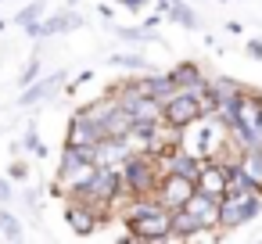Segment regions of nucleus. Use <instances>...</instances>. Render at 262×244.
<instances>
[{"instance_id": "aec40b11", "label": "nucleus", "mask_w": 262, "mask_h": 244, "mask_svg": "<svg viewBox=\"0 0 262 244\" xmlns=\"http://www.w3.org/2000/svg\"><path fill=\"white\" fill-rule=\"evenodd\" d=\"M112 65H122V69H133V72H155V65L144 58V54H115Z\"/></svg>"}, {"instance_id": "bb28decb", "label": "nucleus", "mask_w": 262, "mask_h": 244, "mask_svg": "<svg viewBox=\"0 0 262 244\" xmlns=\"http://www.w3.org/2000/svg\"><path fill=\"white\" fill-rule=\"evenodd\" d=\"M119 4H122V8H129V11H137V8H144V4H147V0H119Z\"/></svg>"}, {"instance_id": "7ed1b4c3", "label": "nucleus", "mask_w": 262, "mask_h": 244, "mask_svg": "<svg viewBox=\"0 0 262 244\" xmlns=\"http://www.w3.org/2000/svg\"><path fill=\"white\" fill-rule=\"evenodd\" d=\"M194 190H198V180H190V176H183V172H162L155 197H158L165 208L176 212V208H183V205L194 197Z\"/></svg>"}, {"instance_id": "cd10ccee", "label": "nucleus", "mask_w": 262, "mask_h": 244, "mask_svg": "<svg viewBox=\"0 0 262 244\" xmlns=\"http://www.w3.org/2000/svg\"><path fill=\"white\" fill-rule=\"evenodd\" d=\"M215 4H226V0H215Z\"/></svg>"}, {"instance_id": "4be33fe9", "label": "nucleus", "mask_w": 262, "mask_h": 244, "mask_svg": "<svg viewBox=\"0 0 262 244\" xmlns=\"http://www.w3.org/2000/svg\"><path fill=\"white\" fill-rule=\"evenodd\" d=\"M8 176H11V180H26V176H29V165L15 158V162H11V169H8Z\"/></svg>"}, {"instance_id": "9d476101", "label": "nucleus", "mask_w": 262, "mask_h": 244, "mask_svg": "<svg viewBox=\"0 0 262 244\" xmlns=\"http://www.w3.org/2000/svg\"><path fill=\"white\" fill-rule=\"evenodd\" d=\"M158 15H165V18H169V22H176L180 29H190V33H198V29H201L198 11H194V8H187L183 0H158Z\"/></svg>"}, {"instance_id": "423d86ee", "label": "nucleus", "mask_w": 262, "mask_h": 244, "mask_svg": "<svg viewBox=\"0 0 262 244\" xmlns=\"http://www.w3.org/2000/svg\"><path fill=\"white\" fill-rule=\"evenodd\" d=\"M108 137V129L97 122V119H90L86 112H76L72 115V122H69V137H65V144H79V147H97L101 140Z\"/></svg>"}, {"instance_id": "0eeeda50", "label": "nucleus", "mask_w": 262, "mask_h": 244, "mask_svg": "<svg viewBox=\"0 0 262 244\" xmlns=\"http://www.w3.org/2000/svg\"><path fill=\"white\" fill-rule=\"evenodd\" d=\"M226 183H230V162L205 158V165H201V172H198V190L223 201V197H226Z\"/></svg>"}, {"instance_id": "1a4fd4ad", "label": "nucleus", "mask_w": 262, "mask_h": 244, "mask_svg": "<svg viewBox=\"0 0 262 244\" xmlns=\"http://www.w3.org/2000/svg\"><path fill=\"white\" fill-rule=\"evenodd\" d=\"M65 79H69V72L65 69H58V72H51V76H43V79H36L33 86H26V94H22V101H18V108H36V104H43V101H51L61 86H65Z\"/></svg>"}, {"instance_id": "4468645a", "label": "nucleus", "mask_w": 262, "mask_h": 244, "mask_svg": "<svg viewBox=\"0 0 262 244\" xmlns=\"http://www.w3.org/2000/svg\"><path fill=\"white\" fill-rule=\"evenodd\" d=\"M208 86L215 90V97H219V112L223 108H230V104H237V97L248 90V86H241L237 79H230V76H212L208 79Z\"/></svg>"}, {"instance_id": "ddd939ff", "label": "nucleus", "mask_w": 262, "mask_h": 244, "mask_svg": "<svg viewBox=\"0 0 262 244\" xmlns=\"http://www.w3.org/2000/svg\"><path fill=\"white\" fill-rule=\"evenodd\" d=\"M144 90H147V97H158V101L165 104L180 86H176V79H172L169 72H144Z\"/></svg>"}, {"instance_id": "6ab92c4d", "label": "nucleus", "mask_w": 262, "mask_h": 244, "mask_svg": "<svg viewBox=\"0 0 262 244\" xmlns=\"http://www.w3.org/2000/svg\"><path fill=\"white\" fill-rule=\"evenodd\" d=\"M43 11H47L43 0H33V4H26V8L18 11V18H15V22H18L22 29H29V26H36V22L43 18Z\"/></svg>"}, {"instance_id": "f8f14e48", "label": "nucleus", "mask_w": 262, "mask_h": 244, "mask_svg": "<svg viewBox=\"0 0 262 244\" xmlns=\"http://www.w3.org/2000/svg\"><path fill=\"white\" fill-rule=\"evenodd\" d=\"M201 230H205V226L198 223V215H194L190 208H176V212H172V237H169V240H194Z\"/></svg>"}, {"instance_id": "6e6552de", "label": "nucleus", "mask_w": 262, "mask_h": 244, "mask_svg": "<svg viewBox=\"0 0 262 244\" xmlns=\"http://www.w3.org/2000/svg\"><path fill=\"white\" fill-rule=\"evenodd\" d=\"M79 26H83V15H79V11H72V8H65V11H58V15H51V18L36 22V26H29L26 33H29V36H36V40H47V36L72 33V29H79Z\"/></svg>"}, {"instance_id": "dca6fc26", "label": "nucleus", "mask_w": 262, "mask_h": 244, "mask_svg": "<svg viewBox=\"0 0 262 244\" xmlns=\"http://www.w3.org/2000/svg\"><path fill=\"white\" fill-rule=\"evenodd\" d=\"M104 129H108V137H115V140H126V137H129V129H133V115H129V112L119 104V108L108 115Z\"/></svg>"}, {"instance_id": "9b49d317", "label": "nucleus", "mask_w": 262, "mask_h": 244, "mask_svg": "<svg viewBox=\"0 0 262 244\" xmlns=\"http://www.w3.org/2000/svg\"><path fill=\"white\" fill-rule=\"evenodd\" d=\"M169 76L176 79V86H180V90H201V86L208 83L198 61H180L176 69H169Z\"/></svg>"}, {"instance_id": "39448f33", "label": "nucleus", "mask_w": 262, "mask_h": 244, "mask_svg": "<svg viewBox=\"0 0 262 244\" xmlns=\"http://www.w3.org/2000/svg\"><path fill=\"white\" fill-rule=\"evenodd\" d=\"M65 223H69V230H72V233L90 237V233H97V226L104 223V212H101V208H94L90 201L69 197V205H65Z\"/></svg>"}, {"instance_id": "f03ea898", "label": "nucleus", "mask_w": 262, "mask_h": 244, "mask_svg": "<svg viewBox=\"0 0 262 244\" xmlns=\"http://www.w3.org/2000/svg\"><path fill=\"white\" fill-rule=\"evenodd\" d=\"M262 212V190H248V194H230L223 197V212H219V226L230 233L244 223H255Z\"/></svg>"}, {"instance_id": "20e7f679", "label": "nucleus", "mask_w": 262, "mask_h": 244, "mask_svg": "<svg viewBox=\"0 0 262 244\" xmlns=\"http://www.w3.org/2000/svg\"><path fill=\"white\" fill-rule=\"evenodd\" d=\"M205 115V108H201V97L194 94V90H176L169 101H165V119L172 122V126H180V129H187L190 122H198Z\"/></svg>"}, {"instance_id": "c756f323", "label": "nucleus", "mask_w": 262, "mask_h": 244, "mask_svg": "<svg viewBox=\"0 0 262 244\" xmlns=\"http://www.w3.org/2000/svg\"><path fill=\"white\" fill-rule=\"evenodd\" d=\"M69 4H72V0H69Z\"/></svg>"}, {"instance_id": "5701e85b", "label": "nucleus", "mask_w": 262, "mask_h": 244, "mask_svg": "<svg viewBox=\"0 0 262 244\" xmlns=\"http://www.w3.org/2000/svg\"><path fill=\"white\" fill-rule=\"evenodd\" d=\"M244 51H248V58H251V61H262V40H258V36H251Z\"/></svg>"}, {"instance_id": "f257e3e1", "label": "nucleus", "mask_w": 262, "mask_h": 244, "mask_svg": "<svg viewBox=\"0 0 262 244\" xmlns=\"http://www.w3.org/2000/svg\"><path fill=\"white\" fill-rule=\"evenodd\" d=\"M119 180H122V194L151 197L158 190V180H162V162L151 151H129L119 165Z\"/></svg>"}, {"instance_id": "393cba45", "label": "nucleus", "mask_w": 262, "mask_h": 244, "mask_svg": "<svg viewBox=\"0 0 262 244\" xmlns=\"http://www.w3.org/2000/svg\"><path fill=\"white\" fill-rule=\"evenodd\" d=\"M11 197H15V194H11V176H8V180L0 176V205H8Z\"/></svg>"}, {"instance_id": "c85d7f7f", "label": "nucleus", "mask_w": 262, "mask_h": 244, "mask_svg": "<svg viewBox=\"0 0 262 244\" xmlns=\"http://www.w3.org/2000/svg\"><path fill=\"white\" fill-rule=\"evenodd\" d=\"M258 144H262V137H258Z\"/></svg>"}, {"instance_id": "2eb2a0df", "label": "nucleus", "mask_w": 262, "mask_h": 244, "mask_svg": "<svg viewBox=\"0 0 262 244\" xmlns=\"http://www.w3.org/2000/svg\"><path fill=\"white\" fill-rule=\"evenodd\" d=\"M237 165L248 172V180L262 190V147H244L241 151V158H237Z\"/></svg>"}, {"instance_id": "412c9836", "label": "nucleus", "mask_w": 262, "mask_h": 244, "mask_svg": "<svg viewBox=\"0 0 262 244\" xmlns=\"http://www.w3.org/2000/svg\"><path fill=\"white\" fill-rule=\"evenodd\" d=\"M40 72H43V61H40V54H36V58L22 69V79H18V83H22V86H33V83L40 79Z\"/></svg>"}, {"instance_id": "7c9ffc66", "label": "nucleus", "mask_w": 262, "mask_h": 244, "mask_svg": "<svg viewBox=\"0 0 262 244\" xmlns=\"http://www.w3.org/2000/svg\"><path fill=\"white\" fill-rule=\"evenodd\" d=\"M258 147H262V144H258Z\"/></svg>"}, {"instance_id": "a878e982", "label": "nucleus", "mask_w": 262, "mask_h": 244, "mask_svg": "<svg viewBox=\"0 0 262 244\" xmlns=\"http://www.w3.org/2000/svg\"><path fill=\"white\" fill-rule=\"evenodd\" d=\"M22 147H29V151H40V140H36V129H33V126L26 129V137H22Z\"/></svg>"}, {"instance_id": "f3484780", "label": "nucleus", "mask_w": 262, "mask_h": 244, "mask_svg": "<svg viewBox=\"0 0 262 244\" xmlns=\"http://www.w3.org/2000/svg\"><path fill=\"white\" fill-rule=\"evenodd\" d=\"M112 33L126 43H158L162 36L151 29V26H137V29H126V26H112Z\"/></svg>"}, {"instance_id": "a211bd4d", "label": "nucleus", "mask_w": 262, "mask_h": 244, "mask_svg": "<svg viewBox=\"0 0 262 244\" xmlns=\"http://www.w3.org/2000/svg\"><path fill=\"white\" fill-rule=\"evenodd\" d=\"M0 233H4L8 240H22V237H26V226H22V219H18L15 212L0 208Z\"/></svg>"}, {"instance_id": "b1692460", "label": "nucleus", "mask_w": 262, "mask_h": 244, "mask_svg": "<svg viewBox=\"0 0 262 244\" xmlns=\"http://www.w3.org/2000/svg\"><path fill=\"white\" fill-rule=\"evenodd\" d=\"M40 194H43V190H36V187H29V190H22L18 197H26V205H29V208H40Z\"/></svg>"}]
</instances>
